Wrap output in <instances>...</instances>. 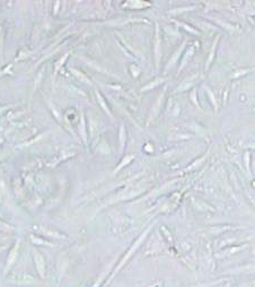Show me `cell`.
Returning <instances> with one entry per match:
<instances>
[{
    "label": "cell",
    "instance_id": "obj_2",
    "mask_svg": "<svg viewBox=\"0 0 255 287\" xmlns=\"http://www.w3.org/2000/svg\"><path fill=\"white\" fill-rule=\"evenodd\" d=\"M18 245L19 243L17 242V244L15 245V248L13 249V251H11V253L9 255V258H8V265H7V268H9L10 266H11V264L14 262V260L16 259V256H17V251H18Z\"/></svg>",
    "mask_w": 255,
    "mask_h": 287
},
{
    "label": "cell",
    "instance_id": "obj_1",
    "mask_svg": "<svg viewBox=\"0 0 255 287\" xmlns=\"http://www.w3.org/2000/svg\"><path fill=\"white\" fill-rule=\"evenodd\" d=\"M34 257H35V264H36L37 270H38L40 275L43 277L44 276V261H43L44 258L36 251H34Z\"/></svg>",
    "mask_w": 255,
    "mask_h": 287
}]
</instances>
